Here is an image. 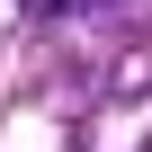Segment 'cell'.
<instances>
[{"mask_svg":"<svg viewBox=\"0 0 152 152\" xmlns=\"http://www.w3.org/2000/svg\"><path fill=\"white\" fill-rule=\"evenodd\" d=\"M36 18H72V9H99V0H27Z\"/></svg>","mask_w":152,"mask_h":152,"instance_id":"1","label":"cell"}]
</instances>
